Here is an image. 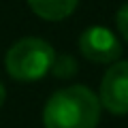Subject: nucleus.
I'll return each instance as SVG.
<instances>
[{
    "instance_id": "f257e3e1",
    "label": "nucleus",
    "mask_w": 128,
    "mask_h": 128,
    "mask_svg": "<svg viewBox=\"0 0 128 128\" xmlns=\"http://www.w3.org/2000/svg\"><path fill=\"white\" fill-rule=\"evenodd\" d=\"M100 100L88 86H68L54 92L43 109L45 128H96Z\"/></svg>"
},
{
    "instance_id": "f03ea898",
    "label": "nucleus",
    "mask_w": 128,
    "mask_h": 128,
    "mask_svg": "<svg viewBox=\"0 0 128 128\" xmlns=\"http://www.w3.org/2000/svg\"><path fill=\"white\" fill-rule=\"evenodd\" d=\"M56 51L38 36H26L9 47L4 56V68L17 81H38L51 70Z\"/></svg>"
},
{
    "instance_id": "7ed1b4c3",
    "label": "nucleus",
    "mask_w": 128,
    "mask_h": 128,
    "mask_svg": "<svg viewBox=\"0 0 128 128\" xmlns=\"http://www.w3.org/2000/svg\"><path fill=\"white\" fill-rule=\"evenodd\" d=\"M79 51L86 60L96 64H113L122 56V43L105 26H90L79 36Z\"/></svg>"
},
{
    "instance_id": "20e7f679",
    "label": "nucleus",
    "mask_w": 128,
    "mask_h": 128,
    "mask_svg": "<svg viewBox=\"0 0 128 128\" xmlns=\"http://www.w3.org/2000/svg\"><path fill=\"white\" fill-rule=\"evenodd\" d=\"M100 107L113 115L128 113V60H118L105 73L98 92Z\"/></svg>"
},
{
    "instance_id": "39448f33",
    "label": "nucleus",
    "mask_w": 128,
    "mask_h": 128,
    "mask_svg": "<svg viewBox=\"0 0 128 128\" xmlns=\"http://www.w3.org/2000/svg\"><path fill=\"white\" fill-rule=\"evenodd\" d=\"M28 4L38 17L47 22H58V19L68 17L77 9L79 0H28Z\"/></svg>"
},
{
    "instance_id": "423d86ee",
    "label": "nucleus",
    "mask_w": 128,
    "mask_h": 128,
    "mask_svg": "<svg viewBox=\"0 0 128 128\" xmlns=\"http://www.w3.org/2000/svg\"><path fill=\"white\" fill-rule=\"evenodd\" d=\"M51 70H54L56 77H70V75H75V70H77V64H75L73 56H68V54L58 56L56 54L54 64H51Z\"/></svg>"
},
{
    "instance_id": "0eeeda50",
    "label": "nucleus",
    "mask_w": 128,
    "mask_h": 128,
    "mask_svg": "<svg viewBox=\"0 0 128 128\" xmlns=\"http://www.w3.org/2000/svg\"><path fill=\"white\" fill-rule=\"evenodd\" d=\"M115 26H118L120 34H122V36L128 41V2L120 6L118 15H115Z\"/></svg>"
},
{
    "instance_id": "6e6552de",
    "label": "nucleus",
    "mask_w": 128,
    "mask_h": 128,
    "mask_svg": "<svg viewBox=\"0 0 128 128\" xmlns=\"http://www.w3.org/2000/svg\"><path fill=\"white\" fill-rule=\"evenodd\" d=\"M4 98H6V90H4V86L0 83V107L4 105Z\"/></svg>"
}]
</instances>
